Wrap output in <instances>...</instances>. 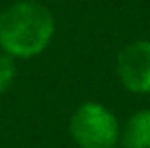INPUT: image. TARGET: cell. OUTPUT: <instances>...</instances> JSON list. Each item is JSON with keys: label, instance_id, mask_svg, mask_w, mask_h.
I'll list each match as a JSON object with an SVG mask.
<instances>
[{"label": "cell", "instance_id": "5b68a950", "mask_svg": "<svg viewBox=\"0 0 150 148\" xmlns=\"http://www.w3.org/2000/svg\"><path fill=\"white\" fill-rule=\"evenodd\" d=\"M14 75H16L14 59L10 55H6V53H0V96L10 87Z\"/></svg>", "mask_w": 150, "mask_h": 148}, {"label": "cell", "instance_id": "6da1fadb", "mask_svg": "<svg viewBox=\"0 0 150 148\" xmlns=\"http://www.w3.org/2000/svg\"><path fill=\"white\" fill-rule=\"evenodd\" d=\"M55 18L47 6L35 0L10 4L0 14V49L12 59H30L49 47Z\"/></svg>", "mask_w": 150, "mask_h": 148}, {"label": "cell", "instance_id": "7a4b0ae2", "mask_svg": "<svg viewBox=\"0 0 150 148\" xmlns=\"http://www.w3.org/2000/svg\"><path fill=\"white\" fill-rule=\"evenodd\" d=\"M69 132L79 148H114L120 138V124L105 106L87 101L73 112Z\"/></svg>", "mask_w": 150, "mask_h": 148}, {"label": "cell", "instance_id": "277c9868", "mask_svg": "<svg viewBox=\"0 0 150 148\" xmlns=\"http://www.w3.org/2000/svg\"><path fill=\"white\" fill-rule=\"evenodd\" d=\"M124 142L128 148H150V108L136 112L128 120Z\"/></svg>", "mask_w": 150, "mask_h": 148}, {"label": "cell", "instance_id": "3957f363", "mask_svg": "<svg viewBox=\"0 0 150 148\" xmlns=\"http://www.w3.org/2000/svg\"><path fill=\"white\" fill-rule=\"evenodd\" d=\"M116 71L128 91L150 93V41L128 43L118 53Z\"/></svg>", "mask_w": 150, "mask_h": 148}]
</instances>
